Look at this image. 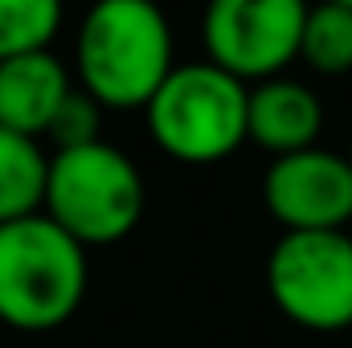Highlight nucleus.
I'll return each mask as SVG.
<instances>
[{"mask_svg":"<svg viewBox=\"0 0 352 348\" xmlns=\"http://www.w3.org/2000/svg\"><path fill=\"white\" fill-rule=\"evenodd\" d=\"M78 90L102 111H144L176 70L168 17L148 0L94 4L74 41Z\"/></svg>","mask_w":352,"mask_h":348,"instance_id":"nucleus-1","label":"nucleus"},{"mask_svg":"<svg viewBox=\"0 0 352 348\" xmlns=\"http://www.w3.org/2000/svg\"><path fill=\"white\" fill-rule=\"evenodd\" d=\"M87 250L45 213L0 226V324L16 332L62 328L87 295Z\"/></svg>","mask_w":352,"mask_h":348,"instance_id":"nucleus-2","label":"nucleus"},{"mask_svg":"<svg viewBox=\"0 0 352 348\" xmlns=\"http://www.w3.org/2000/svg\"><path fill=\"white\" fill-rule=\"evenodd\" d=\"M144 176L107 140L54 152L45 168L41 213L82 250L123 242L144 217Z\"/></svg>","mask_w":352,"mask_h":348,"instance_id":"nucleus-3","label":"nucleus"},{"mask_svg":"<svg viewBox=\"0 0 352 348\" xmlns=\"http://www.w3.org/2000/svg\"><path fill=\"white\" fill-rule=\"evenodd\" d=\"M250 87L209 62L176 66L144 107L148 131L160 152L180 164H213L246 144Z\"/></svg>","mask_w":352,"mask_h":348,"instance_id":"nucleus-4","label":"nucleus"},{"mask_svg":"<svg viewBox=\"0 0 352 348\" xmlns=\"http://www.w3.org/2000/svg\"><path fill=\"white\" fill-rule=\"evenodd\" d=\"M274 307L307 332L352 328V234H283L266 259Z\"/></svg>","mask_w":352,"mask_h":348,"instance_id":"nucleus-5","label":"nucleus"},{"mask_svg":"<svg viewBox=\"0 0 352 348\" xmlns=\"http://www.w3.org/2000/svg\"><path fill=\"white\" fill-rule=\"evenodd\" d=\"M303 17L299 0H217L205 12V62L242 87L283 78L299 58Z\"/></svg>","mask_w":352,"mask_h":348,"instance_id":"nucleus-6","label":"nucleus"},{"mask_svg":"<svg viewBox=\"0 0 352 348\" xmlns=\"http://www.w3.org/2000/svg\"><path fill=\"white\" fill-rule=\"evenodd\" d=\"M263 201L287 234H328L352 226V168L344 156L307 148L278 156L263 176Z\"/></svg>","mask_w":352,"mask_h":348,"instance_id":"nucleus-7","label":"nucleus"},{"mask_svg":"<svg viewBox=\"0 0 352 348\" xmlns=\"http://www.w3.org/2000/svg\"><path fill=\"white\" fill-rule=\"evenodd\" d=\"M70 90L74 78L66 62L50 50L0 62V127L25 140H41Z\"/></svg>","mask_w":352,"mask_h":348,"instance_id":"nucleus-8","label":"nucleus"},{"mask_svg":"<svg viewBox=\"0 0 352 348\" xmlns=\"http://www.w3.org/2000/svg\"><path fill=\"white\" fill-rule=\"evenodd\" d=\"M324 127V107L316 90L295 78H270L250 87L246 98V140L266 148L274 160L316 148V135Z\"/></svg>","mask_w":352,"mask_h":348,"instance_id":"nucleus-9","label":"nucleus"},{"mask_svg":"<svg viewBox=\"0 0 352 348\" xmlns=\"http://www.w3.org/2000/svg\"><path fill=\"white\" fill-rule=\"evenodd\" d=\"M50 156L37 140L12 135L0 127V226L41 213Z\"/></svg>","mask_w":352,"mask_h":348,"instance_id":"nucleus-10","label":"nucleus"},{"mask_svg":"<svg viewBox=\"0 0 352 348\" xmlns=\"http://www.w3.org/2000/svg\"><path fill=\"white\" fill-rule=\"evenodd\" d=\"M299 58L324 78L349 74L352 70V0L307 8L303 37H299Z\"/></svg>","mask_w":352,"mask_h":348,"instance_id":"nucleus-11","label":"nucleus"},{"mask_svg":"<svg viewBox=\"0 0 352 348\" xmlns=\"http://www.w3.org/2000/svg\"><path fill=\"white\" fill-rule=\"evenodd\" d=\"M58 25L62 8L54 0H0V62L50 50Z\"/></svg>","mask_w":352,"mask_h":348,"instance_id":"nucleus-12","label":"nucleus"},{"mask_svg":"<svg viewBox=\"0 0 352 348\" xmlns=\"http://www.w3.org/2000/svg\"><path fill=\"white\" fill-rule=\"evenodd\" d=\"M98 127H102V107L90 98L87 90H70L66 94V102L58 107V115L50 119V131H45V140L58 148V152H70V148H87V144H98L102 135H98Z\"/></svg>","mask_w":352,"mask_h":348,"instance_id":"nucleus-13","label":"nucleus"},{"mask_svg":"<svg viewBox=\"0 0 352 348\" xmlns=\"http://www.w3.org/2000/svg\"><path fill=\"white\" fill-rule=\"evenodd\" d=\"M344 160H349V168H352V148H349V156H344Z\"/></svg>","mask_w":352,"mask_h":348,"instance_id":"nucleus-14","label":"nucleus"},{"mask_svg":"<svg viewBox=\"0 0 352 348\" xmlns=\"http://www.w3.org/2000/svg\"><path fill=\"white\" fill-rule=\"evenodd\" d=\"M349 234H352V226H349Z\"/></svg>","mask_w":352,"mask_h":348,"instance_id":"nucleus-15","label":"nucleus"}]
</instances>
